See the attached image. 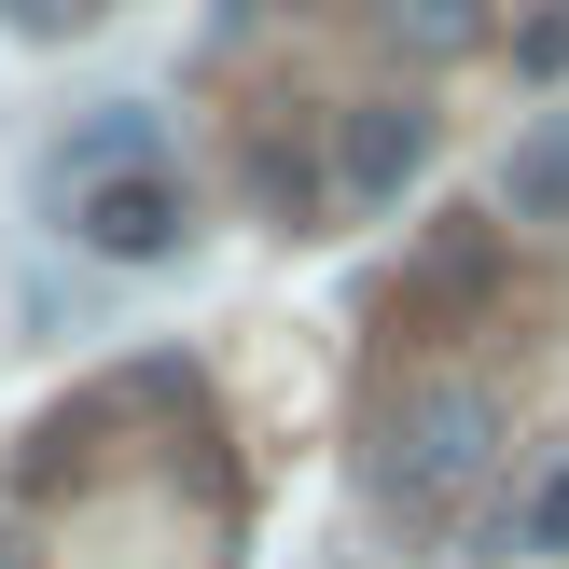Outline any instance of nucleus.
Segmentation results:
<instances>
[{"mask_svg": "<svg viewBox=\"0 0 569 569\" xmlns=\"http://www.w3.org/2000/svg\"><path fill=\"white\" fill-rule=\"evenodd\" d=\"M70 237L98 250V264H181V237H194V194H181V167H98V181H70Z\"/></svg>", "mask_w": 569, "mask_h": 569, "instance_id": "f03ea898", "label": "nucleus"}, {"mask_svg": "<svg viewBox=\"0 0 569 569\" xmlns=\"http://www.w3.org/2000/svg\"><path fill=\"white\" fill-rule=\"evenodd\" d=\"M417 167H431V111L417 98H348L333 111V194L348 209H403Z\"/></svg>", "mask_w": 569, "mask_h": 569, "instance_id": "7ed1b4c3", "label": "nucleus"}, {"mask_svg": "<svg viewBox=\"0 0 569 569\" xmlns=\"http://www.w3.org/2000/svg\"><path fill=\"white\" fill-rule=\"evenodd\" d=\"M500 459V389L487 376H403L376 417V500H403V515H445L459 487H487Z\"/></svg>", "mask_w": 569, "mask_h": 569, "instance_id": "f257e3e1", "label": "nucleus"}, {"mask_svg": "<svg viewBox=\"0 0 569 569\" xmlns=\"http://www.w3.org/2000/svg\"><path fill=\"white\" fill-rule=\"evenodd\" d=\"M83 14H98V0H0V28H14V42H70Z\"/></svg>", "mask_w": 569, "mask_h": 569, "instance_id": "6e6552de", "label": "nucleus"}, {"mask_svg": "<svg viewBox=\"0 0 569 569\" xmlns=\"http://www.w3.org/2000/svg\"><path fill=\"white\" fill-rule=\"evenodd\" d=\"M528 556H569V472H556L542 500H528Z\"/></svg>", "mask_w": 569, "mask_h": 569, "instance_id": "1a4fd4ad", "label": "nucleus"}, {"mask_svg": "<svg viewBox=\"0 0 569 569\" xmlns=\"http://www.w3.org/2000/svg\"><path fill=\"white\" fill-rule=\"evenodd\" d=\"M515 70H528V83H556V70H569V0H556V14H528V28H515Z\"/></svg>", "mask_w": 569, "mask_h": 569, "instance_id": "0eeeda50", "label": "nucleus"}, {"mask_svg": "<svg viewBox=\"0 0 569 569\" xmlns=\"http://www.w3.org/2000/svg\"><path fill=\"white\" fill-rule=\"evenodd\" d=\"M389 28H403V56H472L487 42V0H389Z\"/></svg>", "mask_w": 569, "mask_h": 569, "instance_id": "423d86ee", "label": "nucleus"}, {"mask_svg": "<svg viewBox=\"0 0 569 569\" xmlns=\"http://www.w3.org/2000/svg\"><path fill=\"white\" fill-rule=\"evenodd\" d=\"M0 569H42V556H28V542H14V528H0Z\"/></svg>", "mask_w": 569, "mask_h": 569, "instance_id": "9d476101", "label": "nucleus"}, {"mask_svg": "<svg viewBox=\"0 0 569 569\" xmlns=\"http://www.w3.org/2000/svg\"><path fill=\"white\" fill-rule=\"evenodd\" d=\"M487 264H500V222H487V209H445L431 250H417V278H403V306H472Z\"/></svg>", "mask_w": 569, "mask_h": 569, "instance_id": "20e7f679", "label": "nucleus"}, {"mask_svg": "<svg viewBox=\"0 0 569 569\" xmlns=\"http://www.w3.org/2000/svg\"><path fill=\"white\" fill-rule=\"evenodd\" d=\"M500 222H542V237H569V111H556V126H528L515 153H500Z\"/></svg>", "mask_w": 569, "mask_h": 569, "instance_id": "39448f33", "label": "nucleus"}]
</instances>
